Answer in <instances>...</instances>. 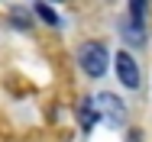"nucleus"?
I'll return each instance as SVG.
<instances>
[{
	"label": "nucleus",
	"mask_w": 152,
	"mask_h": 142,
	"mask_svg": "<svg viewBox=\"0 0 152 142\" xmlns=\"http://www.w3.org/2000/svg\"><path fill=\"white\" fill-rule=\"evenodd\" d=\"M78 61H81V68H84V74L88 78H104L107 74V45H100V42H84L81 49H78Z\"/></svg>",
	"instance_id": "1"
},
{
	"label": "nucleus",
	"mask_w": 152,
	"mask_h": 142,
	"mask_svg": "<svg viewBox=\"0 0 152 142\" xmlns=\"http://www.w3.org/2000/svg\"><path fill=\"white\" fill-rule=\"evenodd\" d=\"M94 110L110 126H123V119H126V107H123V100L117 94H97L94 97Z\"/></svg>",
	"instance_id": "2"
},
{
	"label": "nucleus",
	"mask_w": 152,
	"mask_h": 142,
	"mask_svg": "<svg viewBox=\"0 0 152 142\" xmlns=\"http://www.w3.org/2000/svg\"><path fill=\"white\" fill-rule=\"evenodd\" d=\"M113 65H117V78H120V84H123V87L136 90V87L142 84V74H139V65H136V58L129 55V52H120Z\"/></svg>",
	"instance_id": "3"
},
{
	"label": "nucleus",
	"mask_w": 152,
	"mask_h": 142,
	"mask_svg": "<svg viewBox=\"0 0 152 142\" xmlns=\"http://www.w3.org/2000/svg\"><path fill=\"white\" fill-rule=\"evenodd\" d=\"M97 110H94V97H84V100H78V123H81V129L84 133H91L94 126H97Z\"/></svg>",
	"instance_id": "4"
},
{
	"label": "nucleus",
	"mask_w": 152,
	"mask_h": 142,
	"mask_svg": "<svg viewBox=\"0 0 152 142\" xmlns=\"http://www.w3.org/2000/svg\"><path fill=\"white\" fill-rule=\"evenodd\" d=\"M120 32H123V39H126L129 45H136V49H142V45H146V29H142V23H136V20H126Z\"/></svg>",
	"instance_id": "5"
},
{
	"label": "nucleus",
	"mask_w": 152,
	"mask_h": 142,
	"mask_svg": "<svg viewBox=\"0 0 152 142\" xmlns=\"http://www.w3.org/2000/svg\"><path fill=\"white\" fill-rule=\"evenodd\" d=\"M32 13H36V16H39V20L45 23V26H61L58 13H55V10H52L49 3H36V10H32Z\"/></svg>",
	"instance_id": "6"
},
{
	"label": "nucleus",
	"mask_w": 152,
	"mask_h": 142,
	"mask_svg": "<svg viewBox=\"0 0 152 142\" xmlns=\"http://www.w3.org/2000/svg\"><path fill=\"white\" fill-rule=\"evenodd\" d=\"M10 20H13V26H16V29H29V26H32V23H29L32 16L26 13V10H23V7H16V10L10 13Z\"/></svg>",
	"instance_id": "7"
},
{
	"label": "nucleus",
	"mask_w": 152,
	"mask_h": 142,
	"mask_svg": "<svg viewBox=\"0 0 152 142\" xmlns=\"http://www.w3.org/2000/svg\"><path fill=\"white\" fill-rule=\"evenodd\" d=\"M129 20H136V23L146 20V0H129Z\"/></svg>",
	"instance_id": "8"
}]
</instances>
